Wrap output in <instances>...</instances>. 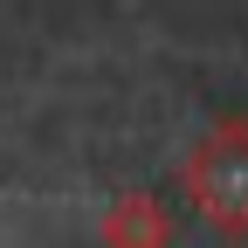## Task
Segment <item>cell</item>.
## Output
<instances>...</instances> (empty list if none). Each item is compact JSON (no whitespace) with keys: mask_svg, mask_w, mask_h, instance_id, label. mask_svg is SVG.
I'll return each instance as SVG.
<instances>
[{"mask_svg":"<svg viewBox=\"0 0 248 248\" xmlns=\"http://www.w3.org/2000/svg\"><path fill=\"white\" fill-rule=\"evenodd\" d=\"M104 234H110V241H124V234H145V241H159V234H166V221L145 207V193H131V200H124V214H117V221H110Z\"/></svg>","mask_w":248,"mask_h":248,"instance_id":"7a4b0ae2","label":"cell"},{"mask_svg":"<svg viewBox=\"0 0 248 248\" xmlns=\"http://www.w3.org/2000/svg\"><path fill=\"white\" fill-rule=\"evenodd\" d=\"M186 193L221 234H248V117H221L186 159Z\"/></svg>","mask_w":248,"mask_h":248,"instance_id":"6da1fadb","label":"cell"}]
</instances>
